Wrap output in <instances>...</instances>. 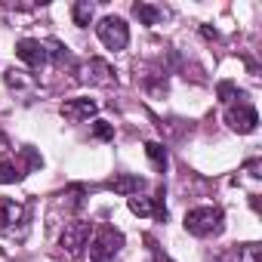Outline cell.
Wrapping results in <instances>:
<instances>
[{"label":"cell","mask_w":262,"mask_h":262,"mask_svg":"<svg viewBox=\"0 0 262 262\" xmlns=\"http://www.w3.org/2000/svg\"><path fill=\"white\" fill-rule=\"evenodd\" d=\"M120 247H123V234L117 228L105 225V228L96 231V237L90 244V259L93 262H114L117 253H120Z\"/></svg>","instance_id":"obj_1"},{"label":"cell","mask_w":262,"mask_h":262,"mask_svg":"<svg viewBox=\"0 0 262 262\" xmlns=\"http://www.w3.org/2000/svg\"><path fill=\"white\" fill-rule=\"evenodd\" d=\"M185 228L198 237H207V234H216L222 228V210L219 207H198V210H188L185 213Z\"/></svg>","instance_id":"obj_2"},{"label":"cell","mask_w":262,"mask_h":262,"mask_svg":"<svg viewBox=\"0 0 262 262\" xmlns=\"http://www.w3.org/2000/svg\"><path fill=\"white\" fill-rule=\"evenodd\" d=\"M96 34H99V40H102L108 50H123V47L129 43V28H126V22L117 19V16H105V19L96 25Z\"/></svg>","instance_id":"obj_3"},{"label":"cell","mask_w":262,"mask_h":262,"mask_svg":"<svg viewBox=\"0 0 262 262\" xmlns=\"http://www.w3.org/2000/svg\"><path fill=\"white\" fill-rule=\"evenodd\" d=\"M90 231H93V225L90 222H83V219H74V222H68L65 225V231H62V250L68 253V256H80V250L86 247V241H90Z\"/></svg>","instance_id":"obj_4"},{"label":"cell","mask_w":262,"mask_h":262,"mask_svg":"<svg viewBox=\"0 0 262 262\" xmlns=\"http://www.w3.org/2000/svg\"><path fill=\"white\" fill-rule=\"evenodd\" d=\"M225 123L231 129H237V133H253L256 123H259V114H256V108L250 102H237V105H231L225 111Z\"/></svg>","instance_id":"obj_5"},{"label":"cell","mask_w":262,"mask_h":262,"mask_svg":"<svg viewBox=\"0 0 262 262\" xmlns=\"http://www.w3.org/2000/svg\"><path fill=\"white\" fill-rule=\"evenodd\" d=\"M0 222H4V228H7L10 234H16V225H19V231L25 234L28 207L19 204V201H13V198H4V201H0Z\"/></svg>","instance_id":"obj_6"},{"label":"cell","mask_w":262,"mask_h":262,"mask_svg":"<svg viewBox=\"0 0 262 262\" xmlns=\"http://www.w3.org/2000/svg\"><path fill=\"white\" fill-rule=\"evenodd\" d=\"M16 56H19L25 65H31V68H43L47 59H50L47 43H40V40H34V37H22V40L16 43Z\"/></svg>","instance_id":"obj_7"},{"label":"cell","mask_w":262,"mask_h":262,"mask_svg":"<svg viewBox=\"0 0 262 262\" xmlns=\"http://www.w3.org/2000/svg\"><path fill=\"white\" fill-rule=\"evenodd\" d=\"M96 111H99V105L93 99H68V102H62V117L71 120V123H83Z\"/></svg>","instance_id":"obj_8"},{"label":"cell","mask_w":262,"mask_h":262,"mask_svg":"<svg viewBox=\"0 0 262 262\" xmlns=\"http://www.w3.org/2000/svg\"><path fill=\"white\" fill-rule=\"evenodd\" d=\"M129 210H133L136 216H158V219H167L164 191H158V198H129Z\"/></svg>","instance_id":"obj_9"},{"label":"cell","mask_w":262,"mask_h":262,"mask_svg":"<svg viewBox=\"0 0 262 262\" xmlns=\"http://www.w3.org/2000/svg\"><path fill=\"white\" fill-rule=\"evenodd\" d=\"M83 80H90V83H96V86H108V83H114V71H111L108 62L90 59V62L83 65Z\"/></svg>","instance_id":"obj_10"},{"label":"cell","mask_w":262,"mask_h":262,"mask_svg":"<svg viewBox=\"0 0 262 262\" xmlns=\"http://www.w3.org/2000/svg\"><path fill=\"white\" fill-rule=\"evenodd\" d=\"M142 185H145V182H142L139 176H129V173H117V176L108 182V188H114L117 194H136Z\"/></svg>","instance_id":"obj_11"},{"label":"cell","mask_w":262,"mask_h":262,"mask_svg":"<svg viewBox=\"0 0 262 262\" xmlns=\"http://www.w3.org/2000/svg\"><path fill=\"white\" fill-rule=\"evenodd\" d=\"M145 155H148V161H151V167H155L158 173L167 170V148H164L161 142H145Z\"/></svg>","instance_id":"obj_12"},{"label":"cell","mask_w":262,"mask_h":262,"mask_svg":"<svg viewBox=\"0 0 262 262\" xmlns=\"http://www.w3.org/2000/svg\"><path fill=\"white\" fill-rule=\"evenodd\" d=\"M19 179H22V170L10 158H0V185H10V182H19Z\"/></svg>","instance_id":"obj_13"},{"label":"cell","mask_w":262,"mask_h":262,"mask_svg":"<svg viewBox=\"0 0 262 262\" xmlns=\"http://www.w3.org/2000/svg\"><path fill=\"white\" fill-rule=\"evenodd\" d=\"M133 13H136L145 25H158V22H161V16H164V10L148 7V4H136V7H133Z\"/></svg>","instance_id":"obj_14"},{"label":"cell","mask_w":262,"mask_h":262,"mask_svg":"<svg viewBox=\"0 0 262 262\" xmlns=\"http://www.w3.org/2000/svg\"><path fill=\"white\" fill-rule=\"evenodd\" d=\"M71 16H74V25H90V19H93V4L90 0H77L74 4V10H71Z\"/></svg>","instance_id":"obj_15"},{"label":"cell","mask_w":262,"mask_h":262,"mask_svg":"<svg viewBox=\"0 0 262 262\" xmlns=\"http://www.w3.org/2000/svg\"><path fill=\"white\" fill-rule=\"evenodd\" d=\"M7 83H10V86H16V90H31V86H34V80H31V77H25V71H16V68H10V71H7Z\"/></svg>","instance_id":"obj_16"},{"label":"cell","mask_w":262,"mask_h":262,"mask_svg":"<svg viewBox=\"0 0 262 262\" xmlns=\"http://www.w3.org/2000/svg\"><path fill=\"white\" fill-rule=\"evenodd\" d=\"M93 136H96V139H114V126H111L108 120H96Z\"/></svg>","instance_id":"obj_17"},{"label":"cell","mask_w":262,"mask_h":262,"mask_svg":"<svg viewBox=\"0 0 262 262\" xmlns=\"http://www.w3.org/2000/svg\"><path fill=\"white\" fill-rule=\"evenodd\" d=\"M237 262H259V247H256V244H247V247H241V253H237Z\"/></svg>","instance_id":"obj_18"},{"label":"cell","mask_w":262,"mask_h":262,"mask_svg":"<svg viewBox=\"0 0 262 262\" xmlns=\"http://www.w3.org/2000/svg\"><path fill=\"white\" fill-rule=\"evenodd\" d=\"M231 96H234V83H231V80H222V83H219V99H222V102H231Z\"/></svg>","instance_id":"obj_19"}]
</instances>
